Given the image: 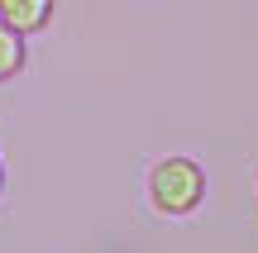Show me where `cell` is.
I'll return each instance as SVG.
<instances>
[{
  "label": "cell",
  "mask_w": 258,
  "mask_h": 253,
  "mask_svg": "<svg viewBox=\"0 0 258 253\" xmlns=\"http://www.w3.org/2000/svg\"><path fill=\"white\" fill-rule=\"evenodd\" d=\"M201 201H206V167L196 158L172 153V158H158L148 167V206L158 215H167V220L191 215Z\"/></svg>",
  "instance_id": "1"
},
{
  "label": "cell",
  "mask_w": 258,
  "mask_h": 253,
  "mask_svg": "<svg viewBox=\"0 0 258 253\" xmlns=\"http://www.w3.org/2000/svg\"><path fill=\"white\" fill-rule=\"evenodd\" d=\"M57 0H0V19H5L10 29H19V34H38V29H48V19H53Z\"/></svg>",
  "instance_id": "2"
},
{
  "label": "cell",
  "mask_w": 258,
  "mask_h": 253,
  "mask_svg": "<svg viewBox=\"0 0 258 253\" xmlns=\"http://www.w3.org/2000/svg\"><path fill=\"white\" fill-rule=\"evenodd\" d=\"M24 62H29L24 34H19V29H10L5 19H0V81H15V76L24 72Z\"/></svg>",
  "instance_id": "3"
},
{
  "label": "cell",
  "mask_w": 258,
  "mask_h": 253,
  "mask_svg": "<svg viewBox=\"0 0 258 253\" xmlns=\"http://www.w3.org/2000/svg\"><path fill=\"white\" fill-rule=\"evenodd\" d=\"M0 191H5V162H0Z\"/></svg>",
  "instance_id": "4"
}]
</instances>
